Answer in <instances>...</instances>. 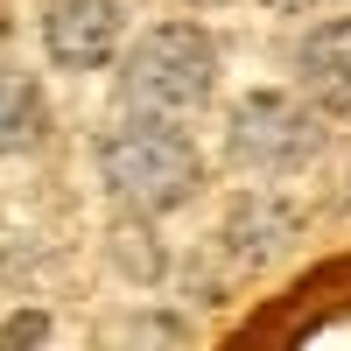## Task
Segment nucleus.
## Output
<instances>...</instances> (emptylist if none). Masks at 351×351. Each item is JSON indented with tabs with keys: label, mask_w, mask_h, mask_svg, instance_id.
Wrapping results in <instances>:
<instances>
[{
	"label": "nucleus",
	"mask_w": 351,
	"mask_h": 351,
	"mask_svg": "<svg viewBox=\"0 0 351 351\" xmlns=\"http://www.w3.org/2000/svg\"><path fill=\"white\" fill-rule=\"evenodd\" d=\"M112 267L134 274V281H155L162 274V253L148 239V225H120V232H112Z\"/></svg>",
	"instance_id": "8"
},
{
	"label": "nucleus",
	"mask_w": 351,
	"mask_h": 351,
	"mask_svg": "<svg viewBox=\"0 0 351 351\" xmlns=\"http://www.w3.org/2000/svg\"><path fill=\"white\" fill-rule=\"evenodd\" d=\"M197 8H218V0H197Z\"/></svg>",
	"instance_id": "11"
},
{
	"label": "nucleus",
	"mask_w": 351,
	"mask_h": 351,
	"mask_svg": "<svg viewBox=\"0 0 351 351\" xmlns=\"http://www.w3.org/2000/svg\"><path fill=\"white\" fill-rule=\"evenodd\" d=\"M99 169H106V190L120 204H134L141 218L176 211V204L197 190V176H204L197 148L176 127H162V120H134L120 134H106L99 141Z\"/></svg>",
	"instance_id": "1"
},
{
	"label": "nucleus",
	"mask_w": 351,
	"mask_h": 351,
	"mask_svg": "<svg viewBox=\"0 0 351 351\" xmlns=\"http://www.w3.org/2000/svg\"><path fill=\"white\" fill-rule=\"evenodd\" d=\"M36 141H43V92H36V77L0 71V155L36 148Z\"/></svg>",
	"instance_id": "6"
},
{
	"label": "nucleus",
	"mask_w": 351,
	"mask_h": 351,
	"mask_svg": "<svg viewBox=\"0 0 351 351\" xmlns=\"http://www.w3.org/2000/svg\"><path fill=\"white\" fill-rule=\"evenodd\" d=\"M120 0H49L43 14V43L64 71H99L120 49Z\"/></svg>",
	"instance_id": "4"
},
{
	"label": "nucleus",
	"mask_w": 351,
	"mask_h": 351,
	"mask_svg": "<svg viewBox=\"0 0 351 351\" xmlns=\"http://www.w3.org/2000/svg\"><path fill=\"white\" fill-rule=\"evenodd\" d=\"M267 8H281V14H302V8H316V0H267Z\"/></svg>",
	"instance_id": "10"
},
{
	"label": "nucleus",
	"mask_w": 351,
	"mask_h": 351,
	"mask_svg": "<svg viewBox=\"0 0 351 351\" xmlns=\"http://www.w3.org/2000/svg\"><path fill=\"white\" fill-rule=\"evenodd\" d=\"M324 141V120L288 99V92H253L232 112V162L239 169H260V176H281V169H302Z\"/></svg>",
	"instance_id": "3"
},
{
	"label": "nucleus",
	"mask_w": 351,
	"mask_h": 351,
	"mask_svg": "<svg viewBox=\"0 0 351 351\" xmlns=\"http://www.w3.org/2000/svg\"><path fill=\"white\" fill-rule=\"evenodd\" d=\"M288 218L281 204H267V197H253V204H239V211H232V239H239V253L246 260H260V253H274L281 239H288Z\"/></svg>",
	"instance_id": "7"
},
{
	"label": "nucleus",
	"mask_w": 351,
	"mask_h": 351,
	"mask_svg": "<svg viewBox=\"0 0 351 351\" xmlns=\"http://www.w3.org/2000/svg\"><path fill=\"white\" fill-rule=\"evenodd\" d=\"M218 84V49L204 28L190 21H169V28H148L134 43L127 71H120V99L141 106V112H197Z\"/></svg>",
	"instance_id": "2"
},
{
	"label": "nucleus",
	"mask_w": 351,
	"mask_h": 351,
	"mask_svg": "<svg viewBox=\"0 0 351 351\" xmlns=\"http://www.w3.org/2000/svg\"><path fill=\"white\" fill-rule=\"evenodd\" d=\"M49 337V316H14V324H0V344H43Z\"/></svg>",
	"instance_id": "9"
},
{
	"label": "nucleus",
	"mask_w": 351,
	"mask_h": 351,
	"mask_svg": "<svg viewBox=\"0 0 351 351\" xmlns=\"http://www.w3.org/2000/svg\"><path fill=\"white\" fill-rule=\"evenodd\" d=\"M302 92L324 112H351V21H324L302 43Z\"/></svg>",
	"instance_id": "5"
}]
</instances>
